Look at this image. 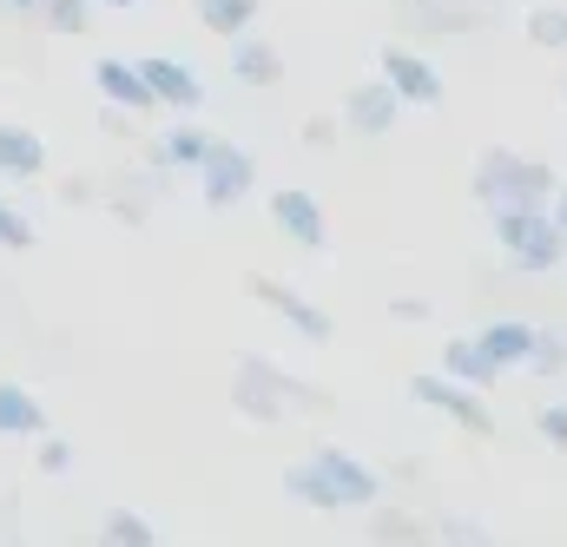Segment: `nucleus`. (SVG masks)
I'll return each instance as SVG.
<instances>
[{"label": "nucleus", "mask_w": 567, "mask_h": 547, "mask_svg": "<svg viewBox=\"0 0 567 547\" xmlns=\"http://www.w3.org/2000/svg\"><path fill=\"white\" fill-rule=\"evenodd\" d=\"M284 488H290L297 502L323 508V515H337V508H370V502L383 495L377 468H363L350 448H317L310 462H297V468L284 475Z\"/></svg>", "instance_id": "f257e3e1"}, {"label": "nucleus", "mask_w": 567, "mask_h": 547, "mask_svg": "<svg viewBox=\"0 0 567 547\" xmlns=\"http://www.w3.org/2000/svg\"><path fill=\"white\" fill-rule=\"evenodd\" d=\"M231 410L245 422H284L290 410H323V390H310L303 376H290L265 357H238V376H231Z\"/></svg>", "instance_id": "f03ea898"}, {"label": "nucleus", "mask_w": 567, "mask_h": 547, "mask_svg": "<svg viewBox=\"0 0 567 547\" xmlns=\"http://www.w3.org/2000/svg\"><path fill=\"white\" fill-rule=\"evenodd\" d=\"M475 198H482L488 211L548 205V198H555V172L535 165V158H522V152H508V145H488V152L475 158Z\"/></svg>", "instance_id": "7ed1b4c3"}, {"label": "nucleus", "mask_w": 567, "mask_h": 547, "mask_svg": "<svg viewBox=\"0 0 567 547\" xmlns=\"http://www.w3.org/2000/svg\"><path fill=\"white\" fill-rule=\"evenodd\" d=\"M495 238L522 271H555L567 258V231L548 218V205H522V211H495Z\"/></svg>", "instance_id": "20e7f679"}, {"label": "nucleus", "mask_w": 567, "mask_h": 547, "mask_svg": "<svg viewBox=\"0 0 567 547\" xmlns=\"http://www.w3.org/2000/svg\"><path fill=\"white\" fill-rule=\"evenodd\" d=\"M258 185V158L238 145V138H218L205 145V158H198V198L212 205V211H231V205H245V192Z\"/></svg>", "instance_id": "39448f33"}, {"label": "nucleus", "mask_w": 567, "mask_h": 547, "mask_svg": "<svg viewBox=\"0 0 567 547\" xmlns=\"http://www.w3.org/2000/svg\"><path fill=\"white\" fill-rule=\"evenodd\" d=\"M410 396L429 403L435 415H449V422H455V429H468V435H488V429H495V410L482 403V390H468V383H455V376H442V370L410 376Z\"/></svg>", "instance_id": "423d86ee"}, {"label": "nucleus", "mask_w": 567, "mask_h": 547, "mask_svg": "<svg viewBox=\"0 0 567 547\" xmlns=\"http://www.w3.org/2000/svg\"><path fill=\"white\" fill-rule=\"evenodd\" d=\"M251 297L278 317V323H290L303 343H330V317L297 290V283H284V277H265V271H251Z\"/></svg>", "instance_id": "0eeeda50"}, {"label": "nucleus", "mask_w": 567, "mask_h": 547, "mask_svg": "<svg viewBox=\"0 0 567 547\" xmlns=\"http://www.w3.org/2000/svg\"><path fill=\"white\" fill-rule=\"evenodd\" d=\"M271 225H278L297 251H323V245H330V218H323L317 192H297V185L271 192Z\"/></svg>", "instance_id": "6e6552de"}, {"label": "nucleus", "mask_w": 567, "mask_h": 547, "mask_svg": "<svg viewBox=\"0 0 567 547\" xmlns=\"http://www.w3.org/2000/svg\"><path fill=\"white\" fill-rule=\"evenodd\" d=\"M383 86L403 106H442V73H435V60H423L416 47H383Z\"/></svg>", "instance_id": "1a4fd4ad"}, {"label": "nucleus", "mask_w": 567, "mask_h": 547, "mask_svg": "<svg viewBox=\"0 0 567 547\" xmlns=\"http://www.w3.org/2000/svg\"><path fill=\"white\" fill-rule=\"evenodd\" d=\"M145 86H152V106H172V113H198L205 106V80L192 60H172V53H152L140 60Z\"/></svg>", "instance_id": "9d476101"}, {"label": "nucleus", "mask_w": 567, "mask_h": 547, "mask_svg": "<svg viewBox=\"0 0 567 547\" xmlns=\"http://www.w3.org/2000/svg\"><path fill=\"white\" fill-rule=\"evenodd\" d=\"M396 113H403V100H396L383 80H357V86L343 93V126L363 133V138H390Z\"/></svg>", "instance_id": "9b49d317"}, {"label": "nucleus", "mask_w": 567, "mask_h": 547, "mask_svg": "<svg viewBox=\"0 0 567 547\" xmlns=\"http://www.w3.org/2000/svg\"><path fill=\"white\" fill-rule=\"evenodd\" d=\"M93 80H100V93H106V106H120V113H152V86H145L140 60H120V53H106L100 66H93Z\"/></svg>", "instance_id": "f8f14e48"}, {"label": "nucleus", "mask_w": 567, "mask_h": 547, "mask_svg": "<svg viewBox=\"0 0 567 547\" xmlns=\"http://www.w3.org/2000/svg\"><path fill=\"white\" fill-rule=\"evenodd\" d=\"M528 343H535V323H522V317H495V323H482V337H475V350H482L495 370H522V363H528Z\"/></svg>", "instance_id": "ddd939ff"}, {"label": "nucleus", "mask_w": 567, "mask_h": 547, "mask_svg": "<svg viewBox=\"0 0 567 547\" xmlns=\"http://www.w3.org/2000/svg\"><path fill=\"white\" fill-rule=\"evenodd\" d=\"M231 73H238L245 86H278L284 60L271 53V40H265V33H251V27H245V33H231Z\"/></svg>", "instance_id": "4468645a"}, {"label": "nucleus", "mask_w": 567, "mask_h": 547, "mask_svg": "<svg viewBox=\"0 0 567 547\" xmlns=\"http://www.w3.org/2000/svg\"><path fill=\"white\" fill-rule=\"evenodd\" d=\"M0 172L7 178H40L47 172V138L33 133V126L0 120Z\"/></svg>", "instance_id": "2eb2a0df"}, {"label": "nucleus", "mask_w": 567, "mask_h": 547, "mask_svg": "<svg viewBox=\"0 0 567 547\" xmlns=\"http://www.w3.org/2000/svg\"><path fill=\"white\" fill-rule=\"evenodd\" d=\"M205 145H212V133L205 126H165V133L152 138V165L158 172H198V158H205Z\"/></svg>", "instance_id": "dca6fc26"}, {"label": "nucleus", "mask_w": 567, "mask_h": 547, "mask_svg": "<svg viewBox=\"0 0 567 547\" xmlns=\"http://www.w3.org/2000/svg\"><path fill=\"white\" fill-rule=\"evenodd\" d=\"M442 376H455V383H468V390H488L502 370L475 350V337H455V343H442Z\"/></svg>", "instance_id": "f3484780"}, {"label": "nucleus", "mask_w": 567, "mask_h": 547, "mask_svg": "<svg viewBox=\"0 0 567 547\" xmlns=\"http://www.w3.org/2000/svg\"><path fill=\"white\" fill-rule=\"evenodd\" d=\"M47 429V410L27 383H0V435H40Z\"/></svg>", "instance_id": "a211bd4d"}, {"label": "nucleus", "mask_w": 567, "mask_h": 547, "mask_svg": "<svg viewBox=\"0 0 567 547\" xmlns=\"http://www.w3.org/2000/svg\"><path fill=\"white\" fill-rule=\"evenodd\" d=\"M370 508H377V502H370ZM370 535H377L383 547H442L423 522H410L403 508H377V515H370Z\"/></svg>", "instance_id": "6ab92c4d"}, {"label": "nucleus", "mask_w": 567, "mask_h": 547, "mask_svg": "<svg viewBox=\"0 0 567 547\" xmlns=\"http://www.w3.org/2000/svg\"><path fill=\"white\" fill-rule=\"evenodd\" d=\"M198 20H205V33L231 40V33H245L258 20V0H198Z\"/></svg>", "instance_id": "aec40b11"}, {"label": "nucleus", "mask_w": 567, "mask_h": 547, "mask_svg": "<svg viewBox=\"0 0 567 547\" xmlns=\"http://www.w3.org/2000/svg\"><path fill=\"white\" fill-rule=\"evenodd\" d=\"M522 370H535V376H567V330H561V323L535 330V343H528V363H522Z\"/></svg>", "instance_id": "412c9836"}, {"label": "nucleus", "mask_w": 567, "mask_h": 547, "mask_svg": "<svg viewBox=\"0 0 567 547\" xmlns=\"http://www.w3.org/2000/svg\"><path fill=\"white\" fill-rule=\"evenodd\" d=\"M100 547H158V535H152V522H145V515L113 508V515L100 522Z\"/></svg>", "instance_id": "4be33fe9"}, {"label": "nucleus", "mask_w": 567, "mask_h": 547, "mask_svg": "<svg viewBox=\"0 0 567 547\" xmlns=\"http://www.w3.org/2000/svg\"><path fill=\"white\" fill-rule=\"evenodd\" d=\"M33 13H47V27H53V33H73V40L93 27V0H40Z\"/></svg>", "instance_id": "5701e85b"}, {"label": "nucleus", "mask_w": 567, "mask_h": 547, "mask_svg": "<svg viewBox=\"0 0 567 547\" xmlns=\"http://www.w3.org/2000/svg\"><path fill=\"white\" fill-rule=\"evenodd\" d=\"M528 40L548 47V53H567V7H535L528 13Z\"/></svg>", "instance_id": "b1692460"}, {"label": "nucleus", "mask_w": 567, "mask_h": 547, "mask_svg": "<svg viewBox=\"0 0 567 547\" xmlns=\"http://www.w3.org/2000/svg\"><path fill=\"white\" fill-rule=\"evenodd\" d=\"M0 245L7 251H33V218L20 205H7V198H0Z\"/></svg>", "instance_id": "393cba45"}, {"label": "nucleus", "mask_w": 567, "mask_h": 547, "mask_svg": "<svg viewBox=\"0 0 567 547\" xmlns=\"http://www.w3.org/2000/svg\"><path fill=\"white\" fill-rule=\"evenodd\" d=\"M33 462H40V475H73V442L40 429V455H33Z\"/></svg>", "instance_id": "a878e982"}, {"label": "nucleus", "mask_w": 567, "mask_h": 547, "mask_svg": "<svg viewBox=\"0 0 567 547\" xmlns=\"http://www.w3.org/2000/svg\"><path fill=\"white\" fill-rule=\"evenodd\" d=\"M442 547H495V541H488L475 522H455V515H449V522H442Z\"/></svg>", "instance_id": "bb28decb"}, {"label": "nucleus", "mask_w": 567, "mask_h": 547, "mask_svg": "<svg viewBox=\"0 0 567 547\" xmlns=\"http://www.w3.org/2000/svg\"><path fill=\"white\" fill-rule=\"evenodd\" d=\"M535 429H542L548 442H561V448H567V403H542V410H535Z\"/></svg>", "instance_id": "cd10ccee"}, {"label": "nucleus", "mask_w": 567, "mask_h": 547, "mask_svg": "<svg viewBox=\"0 0 567 547\" xmlns=\"http://www.w3.org/2000/svg\"><path fill=\"white\" fill-rule=\"evenodd\" d=\"M390 310H396L403 323H429V303H423V297H390Z\"/></svg>", "instance_id": "c85d7f7f"}, {"label": "nucleus", "mask_w": 567, "mask_h": 547, "mask_svg": "<svg viewBox=\"0 0 567 547\" xmlns=\"http://www.w3.org/2000/svg\"><path fill=\"white\" fill-rule=\"evenodd\" d=\"M60 205H93V178H66L60 185Z\"/></svg>", "instance_id": "c756f323"}, {"label": "nucleus", "mask_w": 567, "mask_h": 547, "mask_svg": "<svg viewBox=\"0 0 567 547\" xmlns=\"http://www.w3.org/2000/svg\"><path fill=\"white\" fill-rule=\"evenodd\" d=\"M330 138H337V126H330V120H310V126H303V145H310V152H323Z\"/></svg>", "instance_id": "7c9ffc66"}, {"label": "nucleus", "mask_w": 567, "mask_h": 547, "mask_svg": "<svg viewBox=\"0 0 567 547\" xmlns=\"http://www.w3.org/2000/svg\"><path fill=\"white\" fill-rule=\"evenodd\" d=\"M548 218H555V225L567 231V185H555V211H548Z\"/></svg>", "instance_id": "2f4dec72"}, {"label": "nucleus", "mask_w": 567, "mask_h": 547, "mask_svg": "<svg viewBox=\"0 0 567 547\" xmlns=\"http://www.w3.org/2000/svg\"><path fill=\"white\" fill-rule=\"evenodd\" d=\"M0 7H7V13H33L40 0H0Z\"/></svg>", "instance_id": "473e14b6"}, {"label": "nucleus", "mask_w": 567, "mask_h": 547, "mask_svg": "<svg viewBox=\"0 0 567 547\" xmlns=\"http://www.w3.org/2000/svg\"><path fill=\"white\" fill-rule=\"evenodd\" d=\"M93 7H140V0H93Z\"/></svg>", "instance_id": "72a5a7b5"}]
</instances>
